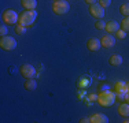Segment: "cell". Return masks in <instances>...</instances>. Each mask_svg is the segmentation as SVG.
Here are the masks:
<instances>
[{
    "mask_svg": "<svg viewBox=\"0 0 129 123\" xmlns=\"http://www.w3.org/2000/svg\"><path fill=\"white\" fill-rule=\"evenodd\" d=\"M0 47H2V49H4L7 52L14 51L17 48V40L11 36H4L0 38Z\"/></svg>",
    "mask_w": 129,
    "mask_h": 123,
    "instance_id": "5b68a950",
    "label": "cell"
},
{
    "mask_svg": "<svg viewBox=\"0 0 129 123\" xmlns=\"http://www.w3.org/2000/svg\"><path fill=\"white\" fill-rule=\"evenodd\" d=\"M109 63L111 64L113 67H118V66H121V64H122V56H121V55H118V53L113 55V56L109 59Z\"/></svg>",
    "mask_w": 129,
    "mask_h": 123,
    "instance_id": "5bb4252c",
    "label": "cell"
},
{
    "mask_svg": "<svg viewBox=\"0 0 129 123\" xmlns=\"http://www.w3.org/2000/svg\"><path fill=\"white\" fill-rule=\"evenodd\" d=\"M80 122H81V123H89V122H91V119H88V118H82Z\"/></svg>",
    "mask_w": 129,
    "mask_h": 123,
    "instance_id": "cb8c5ba5",
    "label": "cell"
},
{
    "mask_svg": "<svg viewBox=\"0 0 129 123\" xmlns=\"http://www.w3.org/2000/svg\"><path fill=\"white\" fill-rule=\"evenodd\" d=\"M119 12H121L124 17H129V3H125L119 7Z\"/></svg>",
    "mask_w": 129,
    "mask_h": 123,
    "instance_id": "ac0fdd59",
    "label": "cell"
},
{
    "mask_svg": "<svg viewBox=\"0 0 129 123\" xmlns=\"http://www.w3.org/2000/svg\"><path fill=\"white\" fill-rule=\"evenodd\" d=\"M2 19H3V22H4L6 25L13 26V25L18 23L19 15H18V12L14 11V10H4L3 11V15H2Z\"/></svg>",
    "mask_w": 129,
    "mask_h": 123,
    "instance_id": "277c9868",
    "label": "cell"
},
{
    "mask_svg": "<svg viewBox=\"0 0 129 123\" xmlns=\"http://www.w3.org/2000/svg\"><path fill=\"white\" fill-rule=\"evenodd\" d=\"M118 113L124 118H129V104L128 103H124L118 107Z\"/></svg>",
    "mask_w": 129,
    "mask_h": 123,
    "instance_id": "9a60e30c",
    "label": "cell"
},
{
    "mask_svg": "<svg viewBox=\"0 0 129 123\" xmlns=\"http://www.w3.org/2000/svg\"><path fill=\"white\" fill-rule=\"evenodd\" d=\"M126 90L129 92V82H126Z\"/></svg>",
    "mask_w": 129,
    "mask_h": 123,
    "instance_id": "4316f807",
    "label": "cell"
},
{
    "mask_svg": "<svg viewBox=\"0 0 129 123\" xmlns=\"http://www.w3.org/2000/svg\"><path fill=\"white\" fill-rule=\"evenodd\" d=\"M25 32H26V26H23V25H21V23L15 25V33H17V34H23Z\"/></svg>",
    "mask_w": 129,
    "mask_h": 123,
    "instance_id": "d6986e66",
    "label": "cell"
},
{
    "mask_svg": "<svg viewBox=\"0 0 129 123\" xmlns=\"http://www.w3.org/2000/svg\"><path fill=\"white\" fill-rule=\"evenodd\" d=\"M128 93L126 90V82H117L115 84V94L121 98H125V94Z\"/></svg>",
    "mask_w": 129,
    "mask_h": 123,
    "instance_id": "ba28073f",
    "label": "cell"
},
{
    "mask_svg": "<svg viewBox=\"0 0 129 123\" xmlns=\"http://www.w3.org/2000/svg\"><path fill=\"white\" fill-rule=\"evenodd\" d=\"M115 97L117 94L114 92H111L110 89H106V90H102L98 96V103L102 107H111L113 104L115 103Z\"/></svg>",
    "mask_w": 129,
    "mask_h": 123,
    "instance_id": "6da1fadb",
    "label": "cell"
},
{
    "mask_svg": "<svg viewBox=\"0 0 129 123\" xmlns=\"http://www.w3.org/2000/svg\"><path fill=\"white\" fill-rule=\"evenodd\" d=\"M85 3H87V4H95V3H96V0H85Z\"/></svg>",
    "mask_w": 129,
    "mask_h": 123,
    "instance_id": "d4e9b609",
    "label": "cell"
},
{
    "mask_svg": "<svg viewBox=\"0 0 129 123\" xmlns=\"http://www.w3.org/2000/svg\"><path fill=\"white\" fill-rule=\"evenodd\" d=\"M124 100H125V103H128V104H129V92H128L126 94H125V98H124Z\"/></svg>",
    "mask_w": 129,
    "mask_h": 123,
    "instance_id": "484cf974",
    "label": "cell"
},
{
    "mask_svg": "<svg viewBox=\"0 0 129 123\" xmlns=\"http://www.w3.org/2000/svg\"><path fill=\"white\" fill-rule=\"evenodd\" d=\"M25 89H26V90H29V92L36 90V89H37V82H36V79H33V78L26 79V82H25Z\"/></svg>",
    "mask_w": 129,
    "mask_h": 123,
    "instance_id": "2e32d148",
    "label": "cell"
},
{
    "mask_svg": "<svg viewBox=\"0 0 129 123\" xmlns=\"http://www.w3.org/2000/svg\"><path fill=\"white\" fill-rule=\"evenodd\" d=\"M115 37H117L118 40H124L125 37H126V32H125V30H122L121 27H119V30L115 33Z\"/></svg>",
    "mask_w": 129,
    "mask_h": 123,
    "instance_id": "44dd1931",
    "label": "cell"
},
{
    "mask_svg": "<svg viewBox=\"0 0 129 123\" xmlns=\"http://www.w3.org/2000/svg\"><path fill=\"white\" fill-rule=\"evenodd\" d=\"M7 33H8L7 25H6V23H3L2 26H0V36H2V37H4V36H8Z\"/></svg>",
    "mask_w": 129,
    "mask_h": 123,
    "instance_id": "7402d4cb",
    "label": "cell"
},
{
    "mask_svg": "<svg viewBox=\"0 0 129 123\" xmlns=\"http://www.w3.org/2000/svg\"><path fill=\"white\" fill-rule=\"evenodd\" d=\"M99 4L102 6L103 8H107L110 4H111V0H99Z\"/></svg>",
    "mask_w": 129,
    "mask_h": 123,
    "instance_id": "603a6c76",
    "label": "cell"
},
{
    "mask_svg": "<svg viewBox=\"0 0 129 123\" xmlns=\"http://www.w3.org/2000/svg\"><path fill=\"white\" fill-rule=\"evenodd\" d=\"M89 119H91V123H109V118L104 113H95Z\"/></svg>",
    "mask_w": 129,
    "mask_h": 123,
    "instance_id": "8fae6325",
    "label": "cell"
},
{
    "mask_svg": "<svg viewBox=\"0 0 129 123\" xmlns=\"http://www.w3.org/2000/svg\"><path fill=\"white\" fill-rule=\"evenodd\" d=\"M119 27H121L122 30H125V32H129V17H125L124 19L121 21V25H119Z\"/></svg>",
    "mask_w": 129,
    "mask_h": 123,
    "instance_id": "e0dca14e",
    "label": "cell"
},
{
    "mask_svg": "<svg viewBox=\"0 0 129 123\" xmlns=\"http://www.w3.org/2000/svg\"><path fill=\"white\" fill-rule=\"evenodd\" d=\"M37 18V11L36 10H26L19 14V19H18V23L23 25V26H30Z\"/></svg>",
    "mask_w": 129,
    "mask_h": 123,
    "instance_id": "7a4b0ae2",
    "label": "cell"
},
{
    "mask_svg": "<svg viewBox=\"0 0 129 123\" xmlns=\"http://www.w3.org/2000/svg\"><path fill=\"white\" fill-rule=\"evenodd\" d=\"M70 10V4L67 0H56L52 3V12L56 15H64Z\"/></svg>",
    "mask_w": 129,
    "mask_h": 123,
    "instance_id": "3957f363",
    "label": "cell"
},
{
    "mask_svg": "<svg viewBox=\"0 0 129 123\" xmlns=\"http://www.w3.org/2000/svg\"><path fill=\"white\" fill-rule=\"evenodd\" d=\"M100 44H102L103 48H111V47H114V44H115V38L111 34H106V36L102 37Z\"/></svg>",
    "mask_w": 129,
    "mask_h": 123,
    "instance_id": "9c48e42d",
    "label": "cell"
},
{
    "mask_svg": "<svg viewBox=\"0 0 129 123\" xmlns=\"http://www.w3.org/2000/svg\"><path fill=\"white\" fill-rule=\"evenodd\" d=\"M87 48L89 49L91 52H98L100 48H102L100 40H98V38H91V40H88V42H87Z\"/></svg>",
    "mask_w": 129,
    "mask_h": 123,
    "instance_id": "30bf717a",
    "label": "cell"
},
{
    "mask_svg": "<svg viewBox=\"0 0 129 123\" xmlns=\"http://www.w3.org/2000/svg\"><path fill=\"white\" fill-rule=\"evenodd\" d=\"M89 14L95 18V19H102L104 17V8L99 4V3H95V4L89 6Z\"/></svg>",
    "mask_w": 129,
    "mask_h": 123,
    "instance_id": "52a82bcc",
    "label": "cell"
},
{
    "mask_svg": "<svg viewBox=\"0 0 129 123\" xmlns=\"http://www.w3.org/2000/svg\"><path fill=\"white\" fill-rule=\"evenodd\" d=\"M95 27H96L98 30H104L106 29V22L102 19H98L96 22H95Z\"/></svg>",
    "mask_w": 129,
    "mask_h": 123,
    "instance_id": "ffe728a7",
    "label": "cell"
},
{
    "mask_svg": "<svg viewBox=\"0 0 129 123\" xmlns=\"http://www.w3.org/2000/svg\"><path fill=\"white\" fill-rule=\"evenodd\" d=\"M106 30L107 33H117L119 30V25L117 21H109V22H106Z\"/></svg>",
    "mask_w": 129,
    "mask_h": 123,
    "instance_id": "7c38bea8",
    "label": "cell"
},
{
    "mask_svg": "<svg viewBox=\"0 0 129 123\" xmlns=\"http://www.w3.org/2000/svg\"><path fill=\"white\" fill-rule=\"evenodd\" d=\"M54 2H56V0H54Z\"/></svg>",
    "mask_w": 129,
    "mask_h": 123,
    "instance_id": "83f0119b",
    "label": "cell"
},
{
    "mask_svg": "<svg viewBox=\"0 0 129 123\" xmlns=\"http://www.w3.org/2000/svg\"><path fill=\"white\" fill-rule=\"evenodd\" d=\"M19 74L25 79H30V78H33V77L36 75V69L32 66V64L25 63V64H22V66L19 67Z\"/></svg>",
    "mask_w": 129,
    "mask_h": 123,
    "instance_id": "8992f818",
    "label": "cell"
},
{
    "mask_svg": "<svg viewBox=\"0 0 129 123\" xmlns=\"http://www.w3.org/2000/svg\"><path fill=\"white\" fill-rule=\"evenodd\" d=\"M21 6L25 10H36V7H37V0H21Z\"/></svg>",
    "mask_w": 129,
    "mask_h": 123,
    "instance_id": "4fadbf2b",
    "label": "cell"
}]
</instances>
